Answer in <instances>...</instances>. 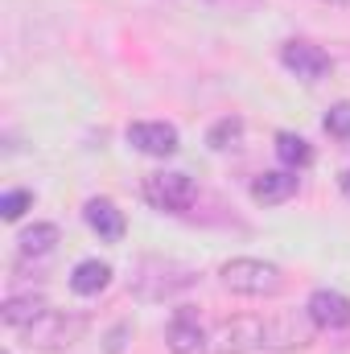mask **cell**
Wrapping results in <instances>:
<instances>
[{"label": "cell", "mask_w": 350, "mask_h": 354, "mask_svg": "<svg viewBox=\"0 0 350 354\" xmlns=\"http://www.w3.org/2000/svg\"><path fill=\"white\" fill-rule=\"evenodd\" d=\"M219 280H223V288H231L239 297H276L284 288V272L268 260H252V256L227 260L219 268Z\"/></svg>", "instance_id": "6da1fadb"}, {"label": "cell", "mask_w": 350, "mask_h": 354, "mask_svg": "<svg viewBox=\"0 0 350 354\" xmlns=\"http://www.w3.org/2000/svg\"><path fill=\"white\" fill-rule=\"evenodd\" d=\"M268 322L260 317H223L206 330V351L202 354H252L264 351Z\"/></svg>", "instance_id": "7a4b0ae2"}, {"label": "cell", "mask_w": 350, "mask_h": 354, "mask_svg": "<svg viewBox=\"0 0 350 354\" xmlns=\"http://www.w3.org/2000/svg\"><path fill=\"white\" fill-rule=\"evenodd\" d=\"M190 284H194V272L181 264H169V260H145L140 272L132 276V292L140 301H165V297H177Z\"/></svg>", "instance_id": "3957f363"}, {"label": "cell", "mask_w": 350, "mask_h": 354, "mask_svg": "<svg viewBox=\"0 0 350 354\" xmlns=\"http://www.w3.org/2000/svg\"><path fill=\"white\" fill-rule=\"evenodd\" d=\"M83 330H87L83 317H71V313L50 309V313L37 317L29 330H21V338H25L29 346H37V351H62V346H75V342L83 338Z\"/></svg>", "instance_id": "277c9868"}, {"label": "cell", "mask_w": 350, "mask_h": 354, "mask_svg": "<svg viewBox=\"0 0 350 354\" xmlns=\"http://www.w3.org/2000/svg\"><path fill=\"white\" fill-rule=\"evenodd\" d=\"M145 198H149V206H157L165 214H181L194 206L198 185L190 174H149L145 177Z\"/></svg>", "instance_id": "5b68a950"}, {"label": "cell", "mask_w": 350, "mask_h": 354, "mask_svg": "<svg viewBox=\"0 0 350 354\" xmlns=\"http://www.w3.org/2000/svg\"><path fill=\"white\" fill-rule=\"evenodd\" d=\"M280 62H284V71L288 75H297L301 83H317V79H326L330 75V54L322 50V46H313V41H284L280 46Z\"/></svg>", "instance_id": "8992f818"}, {"label": "cell", "mask_w": 350, "mask_h": 354, "mask_svg": "<svg viewBox=\"0 0 350 354\" xmlns=\"http://www.w3.org/2000/svg\"><path fill=\"white\" fill-rule=\"evenodd\" d=\"M128 145L145 157H174L181 136L165 120H136V124H128Z\"/></svg>", "instance_id": "52a82bcc"}, {"label": "cell", "mask_w": 350, "mask_h": 354, "mask_svg": "<svg viewBox=\"0 0 350 354\" xmlns=\"http://www.w3.org/2000/svg\"><path fill=\"white\" fill-rule=\"evenodd\" d=\"M165 346H169V354H202L206 351V326H202V317L190 305L174 309V317L165 326Z\"/></svg>", "instance_id": "ba28073f"}, {"label": "cell", "mask_w": 350, "mask_h": 354, "mask_svg": "<svg viewBox=\"0 0 350 354\" xmlns=\"http://www.w3.org/2000/svg\"><path fill=\"white\" fill-rule=\"evenodd\" d=\"M305 317L313 322V330H347L350 326V297L342 292H334V288H317V292H309V301H305Z\"/></svg>", "instance_id": "9c48e42d"}, {"label": "cell", "mask_w": 350, "mask_h": 354, "mask_svg": "<svg viewBox=\"0 0 350 354\" xmlns=\"http://www.w3.org/2000/svg\"><path fill=\"white\" fill-rule=\"evenodd\" d=\"M83 218H87V227L103 239V243H120V239H124V231H128L124 210H120L111 198H91L87 206H83Z\"/></svg>", "instance_id": "30bf717a"}, {"label": "cell", "mask_w": 350, "mask_h": 354, "mask_svg": "<svg viewBox=\"0 0 350 354\" xmlns=\"http://www.w3.org/2000/svg\"><path fill=\"white\" fill-rule=\"evenodd\" d=\"M309 334H313V322H309V317L288 313V317L268 322L264 346H268V351H301V346H309Z\"/></svg>", "instance_id": "8fae6325"}, {"label": "cell", "mask_w": 350, "mask_h": 354, "mask_svg": "<svg viewBox=\"0 0 350 354\" xmlns=\"http://www.w3.org/2000/svg\"><path fill=\"white\" fill-rule=\"evenodd\" d=\"M297 185H301V177L293 174V169H268V174H260L252 181V202L280 206V202H288L297 194Z\"/></svg>", "instance_id": "7c38bea8"}, {"label": "cell", "mask_w": 350, "mask_h": 354, "mask_svg": "<svg viewBox=\"0 0 350 354\" xmlns=\"http://www.w3.org/2000/svg\"><path fill=\"white\" fill-rule=\"evenodd\" d=\"M50 313V305H46V297H8L4 301V309H0V317H4V326L8 330H29L37 317H46Z\"/></svg>", "instance_id": "4fadbf2b"}, {"label": "cell", "mask_w": 350, "mask_h": 354, "mask_svg": "<svg viewBox=\"0 0 350 354\" xmlns=\"http://www.w3.org/2000/svg\"><path fill=\"white\" fill-rule=\"evenodd\" d=\"M107 284H111V268L103 264V260H79L75 272H71V288L79 297H99Z\"/></svg>", "instance_id": "5bb4252c"}, {"label": "cell", "mask_w": 350, "mask_h": 354, "mask_svg": "<svg viewBox=\"0 0 350 354\" xmlns=\"http://www.w3.org/2000/svg\"><path fill=\"white\" fill-rule=\"evenodd\" d=\"M276 157H280L293 174L313 165V149H309V140L297 136V132H276Z\"/></svg>", "instance_id": "9a60e30c"}, {"label": "cell", "mask_w": 350, "mask_h": 354, "mask_svg": "<svg viewBox=\"0 0 350 354\" xmlns=\"http://www.w3.org/2000/svg\"><path fill=\"white\" fill-rule=\"evenodd\" d=\"M17 248H21V256H50L54 248H58V227L54 223H33L29 231H21V239H17Z\"/></svg>", "instance_id": "2e32d148"}, {"label": "cell", "mask_w": 350, "mask_h": 354, "mask_svg": "<svg viewBox=\"0 0 350 354\" xmlns=\"http://www.w3.org/2000/svg\"><path fill=\"white\" fill-rule=\"evenodd\" d=\"M239 140H243V120H239V115H223V120L210 124V132H206V145H210L214 153H231V149H239Z\"/></svg>", "instance_id": "e0dca14e"}, {"label": "cell", "mask_w": 350, "mask_h": 354, "mask_svg": "<svg viewBox=\"0 0 350 354\" xmlns=\"http://www.w3.org/2000/svg\"><path fill=\"white\" fill-rule=\"evenodd\" d=\"M29 206H33V194H29V189H8V194L0 198V218H4V223H17Z\"/></svg>", "instance_id": "ac0fdd59"}, {"label": "cell", "mask_w": 350, "mask_h": 354, "mask_svg": "<svg viewBox=\"0 0 350 354\" xmlns=\"http://www.w3.org/2000/svg\"><path fill=\"white\" fill-rule=\"evenodd\" d=\"M326 132L330 136H338V140H350V103H334L330 111H326Z\"/></svg>", "instance_id": "d6986e66"}, {"label": "cell", "mask_w": 350, "mask_h": 354, "mask_svg": "<svg viewBox=\"0 0 350 354\" xmlns=\"http://www.w3.org/2000/svg\"><path fill=\"white\" fill-rule=\"evenodd\" d=\"M185 8H210V12H239V8H252L256 0H177Z\"/></svg>", "instance_id": "ffe728a7"}, {"label": "cell", "mask_w": 350, "mask_h": 354, "mask_svg": "<svg viewBox=\"0 0 350 354\" xmlns=\"http://www.w3.org/2000/svg\"><path fill=\"white\" fill-rule=\"evenodd\" d=\"M342 194H347V198H350V169H347V174H342Z\"/></svg>", "instance_id": "44dd1931"}, {"label": "cell", "mask_w": 350, "mask_h": 354, "mask_svg": "<svg viewBox=\"0 0 350 354\" xmlns=\"http://www.w3.org/2000/svg\"><path fill=\"white\" fill-rule=\"evenodd\" d=\"M317 4H342V8H347L350 0H317Z\"/></svg>", "instance_id": "7402d4cb"}]
</instances>
